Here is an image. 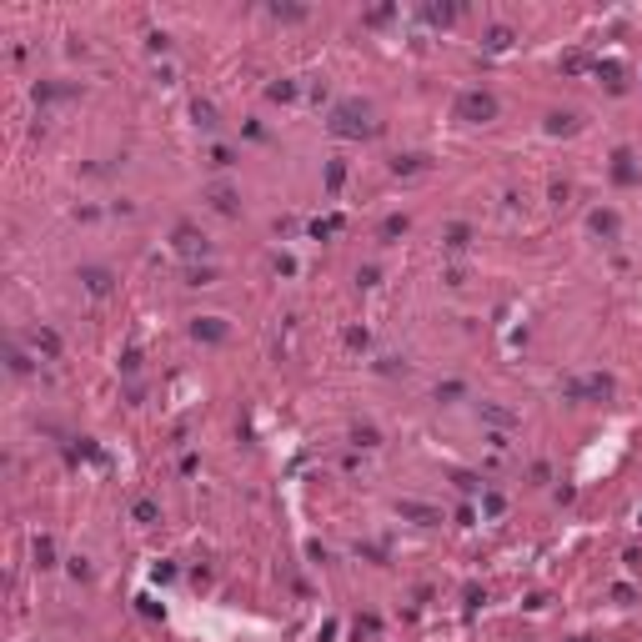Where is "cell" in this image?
Here are the masks:
<instances>
[{
  "instance_id": "obj_1",
  "label": "cell",
  "mask_w": 642,
  "mask_h": 642,
  "mask_svg": "<svg viewBox=\"0 0 642 642\" xmlns=\"http://www.w3.org/2000/svg\"><path fill=\"white\" fill-rule=\"evenodd\" d=\"M457 116L462 121H492V116H497V101H492L487 91H467L457 101Z\"/></svg>"
},
{
  "instance_id": "obj_2",
  "label": "cell",
  "mask_w": 642,
  "mask_h": 642,
  "mask_svg": "<svg viewBox=\"0 0 642 642\" xmlns=\"http://www.w3.org/2000/svg\"><path fill=\"white\" fill-rule=\"evenodd\" d=\"M331 131L336 136H367L372 121H367V111H356V105H341V111L331 116Z\"/></svg>"
},
{
  "instance_id": "obj_3",
  "label": "cell",
  "mask_w": 642,
  "mask_h": 642,
  "mask_svg": "<svg viewBox=\"0 0 642 642\" xmlns=\"http://www.w3.org/2000/svg\"><path fill=\"white\" fill-rule=\"evenodd\" d=\"M567 397H612V381L607 376H587V381H572Z\"/></svg>"
},
{
  "instance_id": "obj_4",
  "label": "cell",
  "mask_w": 642,
  "mask_h": 642,
  "mask_svg": "<svg viewBox=\"0 0 642 642\" xmlns=\"http://www.w3.org/2000/svg\"><path fill=\"white\" fill-rule=\"evenodd\" d=\"M507 46H512V31H502V26L487 31V51H507Z\"/></svg>"
},
{
  "instance_id": "obj_5",
  "label": "cell",
  "mask_w": 642,
  "mask_h": 642,
  "mask_svg": "<svg viewBox=\"0 0 642 642\" xmlns=\"http://www.w3.org/2000/svg\"><path fill=\"white\" fill-rule=\"evenodd\" d=\"M191 116H196V121L206 125V131H211V125H216V111H211V105H206V101H196V105H191Z\"/></svg>"
},
{
  "instance_id": "obj_6",
  "label": "cell",
  "mask_w": 642,
  "mask_h": 642,
  "mask_svg": "<svg viewBox=\"0 0 642 642\" xmlns=\"http://www.w3.org/2000/svg\"><path fill=\"white\" fill-rule=\"evenodd\" d=\"M572 125H577V116H552L547 131H572Z\"/></svg>"
},
{
  "instance_id": "obj_7",
  "label": "cell",
  "mask_w": 642,
  "mask_h": 642,
  "mask_svg": "<svg viewBox=\"0 0 642 642\" xmlns=\"http://www.w3.org/2000/svg\"><path fill=\"white\" fill-rule=\"evenodd\" d=\"M136 522H156V502H136Z\"/></svg>"
}]
</instances>
